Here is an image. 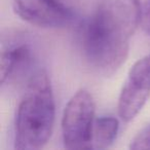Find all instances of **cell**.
I'll list each match as a JSON object with an SVG mask.
<instances>
[{
    "label": "cell",
    "instance_id": "6da1fadb",
    "mask_svg": "<svg viewBox=\"0 0 150 150\" xmlns=\"http://www.w3.org/2000/svg\"><path fill=\"white\" fill-rule=\"evenodd\" d=\"M56 115L54 93L47 72L40 69L32 75L19 104L15 125V148H42L52 134Z\"/></svg>",
    "mask_w": 150,
    "mask_h": 150
},
{
    "label": "cell",
    "instance_id": "7a4b0ae2",
    "mask_svg": "<svg viewBox=\"0 0 150 150\" xmlns=\"http://www.w3.org/2000/svg\"><path fill=\"white\" fill-rule=\"evenodd\" d=\"M79 45L84 61L96 72L111 75L129 54V41L109 35L88 18L79 29Z\"/></svg>",
    "mask_w": 150,
    "mask_h": 150
},
{
    "label": "cell",
    "instance_id": "3957f363",
    "mask_svg": "<svg viewBox=\"0 0 150 150\" xmlns=\"http://www.w3.org/2000/svg\"><path fill=\"white\" fill-rule=\"evenodd\" d=\"M96 104L92 94L79 90L72 96L65 107L62 118L64 146L68 149L93 148V131Z\"/></svg>",
    "mask_w": 150,
    "mask_h": 150
},
{
    "label": "cell",
    "instance_id": "277c9868",
    "mask_svg": "<svg viewBox=\"0 0 150 150\" xmlns=\"http://www.w3.org/2000/svg\"><path fill=\"white\" fill-rule=\"evenodd\" d=\"M91 18L108 34L129 40L141 24L140 0H98Z\"/></svg>",
    "mask_w": 150,
    "mask_h": 150
},
{
    "label": "cell",
    "instance_id": "5b68a950",
    "mask_svg": "<svg viewBox=\"0 0 150 150\" xmlns=\"http://www.w3.org/2000/svg\"><path fill=\"white\" fill-rule=\"evenodd\" d=\"M150 97V54L140 59L129 70L119 95L117 110L123 121L133 120Z\"/></svg>",
    "mask_w": 150,
    "mask_h": 150
},
{
    "label": "cell",
    "instance_id": "8992f818",
    "mask_svg": "<svg viewBox=\"0 0 150 150\" xmlns=\"http://www.w3.org/2000/svg\"><path fill=\"white\" fill-rule=\"evenodd\" d=\"M22 20L42 28H60L74 19L73 8L63 0H13Z\"/></svg>",
    "mask_w": 150,
    "mask_h": 150
},
{
    "label": "cell",
    "instance_id": "52a82bcc",
    "mask_svg": "<svg viewBox=\"0 0 150 150\" xmlns=\"http://www.w3.org/2000/svg\"><path fill=\"white\" fill-rule=\"evenodd\" d=\"M31 61L32 50L28 42L11 41L2 45L0 58L1 84H5L23 72Z\"/></svg>",
    "mask_w": 150,
    "mask_h": 150
},
{
    "label": "cell",
    "instance_id": "ba28073f",
    "mask_svg": "<svg viewBox=\"0 0 150 150\" xmlns=\"http://www.w3.org/2000/svg\"><path fill=\"white\" fill-rule=\"evenodd\" d=\"M119 131V121L114 116H101L95 120L93 148L105 149L113 144Z\"/></svg>",
    "mask_w": 150,
    "mask_h": 150
},
{
    "label": "cell",
    "instance_id": "9c48e42d",
    "mask_svg": "<svg viewBox=\"0 0 150 150\" xmlns=\"http://www.w3.org/2000/svg\"><path fill=\"white\" fill-rule=\"evenodd\" d=\"M129 149L142 150L150 149V125L142 129L135 136L129 144Z\"/></svg>",
    "mask_w": 150,
    "mask_h": 150
},
{
    "label": "cell",
    "instance_id": "30bf717a",
    "mask_svg": "<svg viewBox=\"0 0 150 150\" xmlns=\"http://www.w3.org/2000/svg\"><path fill=\"white\" fill-rule=\"evenodd\" d=\"M141 25L146 33L150 35V1L145 5V8L142 11Z\"/></svg>",
    "mask_w": 150,
    "mask_h": 150
},
{
    "label": "cell",
    "instance_id": "8fae6325",
    "mask_svg": "<svg viewBox=\"0 0 150 150\" xmlns=\"http://www.w3.org/2000/svg\"><path fill=\"white\" fill-rule=\"evenodd\" d=\"M63 1H64V2H66L68 5H70V2L72 1V0H63Z\"/></svg>",
    "mask_w": 150,
    "mask_h": 150
}]
</instances>
